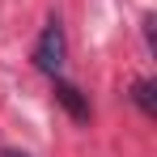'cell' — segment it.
<instances>
[{
  "mask_svg": "<svg viewBox=\"0 0 157 157\" xmlns=\"http://www.w3.org/2000/svg\"><path fill=\"white\" fill-rule=\"evenodd\" d=\"M64 59H68V38H64V21L51 17L43 34H38V43H34V68L38 72H47V77H59L64 72Z\"/></svg>",
  "mask_w": 157,
  "mask_h": 157,
  "instance_id": "1",
  "label": "cell"
},
{
  "mask_svg": "<svg viewBox=\"0 0 157 157\" xmlns=\"http://www.w3.org/2000/svg\"><path fill=\"white\" fill-rule=\"evenodd\" d=\"M55 102L64 106V110H68L77 123H89V102L81 98V89H77V85H68V81H59V77H55Z\"/></svg>",
  "mask_w": 157,
  "mask_h": 157,
  "instance_id": "2",
  "label": "cell"
},
{
  "mask_svg": "<svg viewBox=\"0 0 157 157\" xmlns=\"http://www.w3.org/2000/svg\"><path fill=\"white\" fill-rule=\"evenodd\" d=\"M132 102H136L144 115H149V119H153V115H157V85H153L149 77L136 81V85H132Z\"/></svg>",
  "mask_w": 157,
  "mask_h": 157,
  "instance_id": "3",
  "label": "cell"
},
{
  "mask_svg": "<svg viewBox=\"0 0 157 157\" xmlns=\"http://www.w3.org/2000/svg\"><path fill=\"white\" fill-rule=\"evenodd\" d=\"M0 157H30V153H21V149H0Z\"/></svg>",
  "mask_w": 157,
  "mask_h": 157,
  "instance_id": "4",
  "label": "cell"
}]
</instances>
